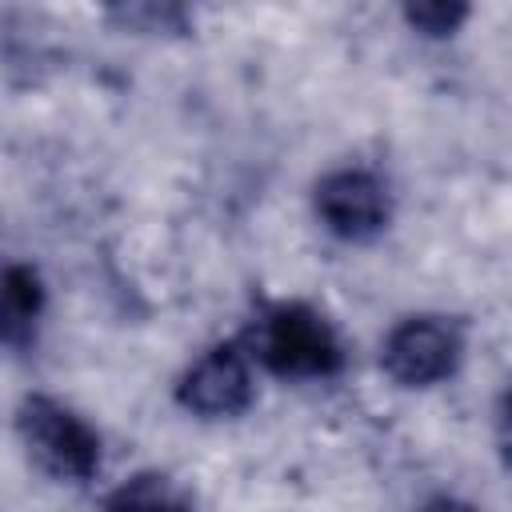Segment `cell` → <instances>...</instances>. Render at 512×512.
I'll return each instance as SVG.
<instances>
[{"mask_svg": "<svg viewBox=\"0 0 512 512\" xmlns=\"http://www.w3.org/2000/svg\"><path fill=\"white\" fill-rule=\"evenodd\" d=\"M244 348L272 376H284V380H328L348 360L336 324L304 300L268 304L256 316Z\"/></svg>", "mask_w": 512, "mask_h": 512, "instance_id": "cell-1", "label": "cell"}, {"mask_svg": "<svg viewBox=\"0 0 512 512\" xmlns=\"http://www.w3.org/2000/svg\"><path fill=\"white\" fill-rule=\"evenodd\" d=\"M16 436L28 460L60 484H84L100 472L104 440L96 424H88L84 412H76L56 396L44 392L24 396L16 408Z\"/></svg>", "mask_w": 512, "mask_h": 512, "instance_id": "cell-2", "label": "cell"}, {"mask_svg": "<svg viewBox=\"0 0 512 512\" xmlns=\"http://www.w3.org/2000/svg\"><path fill=\"white\" fill-rule=\"evenodd\" d=\"M468 352L464 324L444 312H416L388 328L380 344V368L400 388H436L460 372Z\"/></svg>", "mask_w": 512, "mask_h": 512, "instance_id": "cell-3", "label": "cell"}, {"mask_svg": "<svg viewBox=\"0 0 512 512\" xmlns=\"http://www.w3.org/2000/svg\"><path fill=\"white\" fill-rule=\"evenodd\" d=\"M256 400L252 356L236 340L204 348L176 380V404L196 420H236Z\"/></svg>", "mask_w": 512, "mask_h": 512, "instance_id": "cell-4", "label": "cell"}, {"mask_svg": "<svg viewBox=\"0 0 512 512\" xmlns=\"http://www.w3.org/2000/svg\"><path fill=\"white\" fill-rule=\"evenodd\" d=\"M312 208L324 232L344 244H372L392 224V192L368 168H332L312 188Z\"/></svg>", "mask_w": 512, "mask_h": 512, "instance_id": "cell-5", "label": "cell"}, {"mask_svg": "<svg viewBox=\"0 0 512 512\" xmlns=\"http://www.w3.org/2000/svg\"><path fill=\"white\" fill-rule=\"evenodd\" d=\"M48 312V284L36 264L0 256V348H32Z\"/></svg>", "mask_w": 512, "mask_h": 512, "instance_id": "cell-6", "label": "cell"}, {"mask_svg": "<svg viewBox=\"0 0 512 512\" xmlns=\"http://www.w3.org/2000/svg\"><path fill=\"white\" fill-rule=\"evenodd\" d=\"M104 512H196L192 496L164 472H132L128 480H120L108 500Z\"/></svg>", "mask_w": 512, "mask_h": 512, "instance_id": "cell-7", "label": "cell"}, {"mask_svg": "<svg viewBox=\"0 0 512 512\" xmlns=\"http://www.w3.org/2000/svg\"><path fill=\"white\" fill-rule=\"evenodd\" d=\"M104 20H112L120 32H132V36H188L196 24L184 4H156V0L116 4L104 12Z\"/></svg>", "mask_w": 512, "mask_h": 512, "instance_id": "cell-8", "label": "cell"}, {"mask_svg": "<svg viewBox=\"0 0 512 512\" xmlns=\"http://www.w3.org/2000/svg\"><path fill=\"white\" fill-rule=\"evenodd\" d=\"M404 24L428 40H448L464 28V20L472 16L468 4L460 0H424V4H404Z\"/></svg>", "mask_w": 512, "mask_h": 512, "instance_id": "cell-9", "label": "cell"}, {"mask_svg": "<svg viewBox=\"0 0 512 512\" xmlns=\"http://www.w3.org/2000/svg\"><path fill=\"white\" fill-rule=\"evenodd\" d=\"M416 512H480L472 500H460V496H448V492H440V496H428Z\"/></svg>", "mask_w": 512, "mask_h": 512, "instance_id": "cell-10", "label": "cell"}]
</instances>
